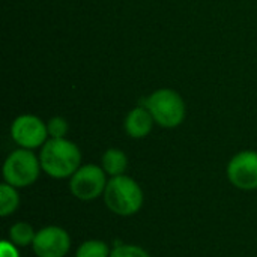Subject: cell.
Returning <instances> with one entry per match:
<instances>
[{"label":"cell","instance_id":"ba28073f","mask_svg":"<svg viewBox=\"0 0 257 257\" xmlns=\"http://www.w3.org/2000/svg\"><path fill=\"white\" fill-rule=\"evenodd\" d=\"M32 250L38 257H65L71 250V236L59 226H47L36 232Z\"/></svg>","mask_w":257,"mask_h":257},{"label":"cell","instance_id":"5b68a950","mask_svg":"<svg viewBox=\"0 0 257 257\" xmlns=\"http://www.w3.org/2000/svg\"><path fill=\"white\" fill-rule=\"evenodd\" d=\"M108 176L101 166L81 164V167L69 178V191L81 202H92L105 191Z\"/></svg>","mask_w":257,"mask_h":257},{"label":"cell","instance_id":"9c48e42d","mask_svg":"<svg viewBox=\"0 0 257 257\" xmlns=\"http://www.w3.org/2000/svg\"><path fill=\"white\" fill-rule=\"evenodd\" d=\"M155 125L157 123H155L152 114L142 104H139L137 107L131 108L126 113L125 119H123L125 134L130 139H134V140H140V139L148 137L152 133Z\"/></svg>","mask_w":257,"mask_h":257},{"label":"cell","instance_id":"9a60e30c","mask_svg":"<svg viewBox=\"0 0 257 257\" xmlns=\"http://www.w3.org/2000/svg\"><path fill=\"white\" fill-rule=\"evenodd\" d=\"M110 257H151L149 253L142 248L140 245H133V244H120L111 250Z\"/></svg>","mask_w":257,"mask_h":257},{"label":"cell","instance_id":"7c38bea8","mask_svg":"<svg viewBox=\"0 0 257 257\" xmlns=\"http://www.w3.org/2000/svg\"><path fill=\"white\" fill-rule=\"evenodd\" d=\"M20 206V194L18 188L3 182L0 185V215L9 217Z\"/></svg>","mask_w":257,"mask_h":257},{"label":"cell","instance_id":"5bb4252c","mask_svg":"<svg viewBox=\"0 0 257 257\" xmlns=\"http://www.w3.org/2000/svg\"><path fill=\"white\" fill-rule=\"evenodd\" d=\"M50 139H66L69 133V122L63 116H53L47 120Z\"/></svg>","mask_w":257,"mask_h":257},{"label":"cell","instance_id":"30bf717a","mask_svg":"<svg viewBox=\"0 0 257 257\" xmlns=\"http://www.w3.org/2000/svg\"><path fill=\"white\" fill-rule=\"evenodd\" d=\"M128 155L117 148H108L101 157V167L108 178L125 175L128 169Z\"/></svg>","mask_w":257,"mask_h":257},{"label":"cell","instance_id":"277c9868","mask_svg":"<svg viewBox=\"0 0 257 257\" xmlns=\"http://www.w3.org/2000/svg\"><path fill=\"white\" fill-rule=\"evenodd\" d=\"M42 172L39 155L30 149L18 148L12 151L3 163V179L15 188L33 185Z\"/></svg>","mask_w":257,"mask_h":257},{"label":"cell","instance_id":"3957f363","mask_svg":"<svg viewBox=\"0 0 257 257\" xmlns=\"http://www.w3.org/2000/svg\"><path fill=\"white\" fill-rule=\"evenodd\" d=\"M102 199L110 212L119 217H131L142 209L145 194L137 181L120 175L108 178Z\"/></svg>","mask_w":257,"mask_h":257},{"label":"cell","instance_id":"8992f818","mask_svg":"<svg viewBox=\"0 0 257 257\" xmlns=\"http://www.w3.org/2000/svg\"><path fill=\"white\" fill-rule=\"evenodd\" d=\"M11 139L18 148L30 151L41 149L50 139L47 122L36 114H20L11 123Z\"/></svg>","mask_w":257,"mask_h":257},{"label":"cell","instance_id":"2e32d148","mask_svg":"<svg viewBox=\"0 0 257 257\" xmlns=\"http://www.w3.org/2000/svg\"><path fill=\"white\" fill-rule=\"evenodd\" d=\"M0 257H20L17 245L12 244L9 239L2 241V244H0Z\"/></svg>","mask_w":257,"mask_h":257},{"label":"cell","instance_id":"4fadbf2b","mask_svg":"<svg viewBox=\"0 0 257 257\" xmlns=\"http://www.w3.org/2000/svg\"><path fill=\"white\" fill-rule=\"evenodd\" d=\"M110 247L101 239H89L83 242L75 251V257H110Z\"/></svg>","mask_w":257,"mask_h":257},{"label":"cell","instance_id":"7a4b0ae2","mask_svg":"<svg viewBox=\"0 0 257 257\" xmlns=\"http://www.w3.org/2000/svg\"><path fill=\"white\" fill-rule=\"evenodd\" d=\"M152 114L155 123L164 130H173L184 123L187 104L182 95L170 87H160L145 96L140 102Z\"/></svg>","mask_w":257,"mask_h":257},{"label":"cell","instance_id":"8fae6325","mask_svg":"<svg viewBox=\"0 0 257 257\" xmlns=\"http://www.w3.org/2000/svg\"><path fill=\"white\" fill-rule=\"evenodd\" d=\"M36 236V232L30 223L26 221H17L9 227V241L15 244L17 247H27L33 244Z\"/></svg>","mask_w":257,"mask_h":257},{"label":"cell","instance_id":"52a82bcc","mask_svg":"<svg viewBox=\"0 0 257 257\" xmlns=\"http://www.w3.org/2000/svg\"><path fill=\"white\" fill-rule=\"evenodd\" d=\"M229 182L242 191L257 190V152L241 151L235 154L226 169Z\"/></svg>","mask_w":257,"mask_h":257},{"label":"cell","instance_id":"6da1fadb","mask_svg":"<svg viewBox=\"0 0 257 257\" xmlns=\"http://www.w3.org/2000/svg\"><path fill=\"white\" fill-rule=\"evenodd\" d=\"M42 172L53 179H69L81 167V151L68 139H48L39 151Z\"/></svg>","mask_w":257,"mask_h":257}]
</instances>
